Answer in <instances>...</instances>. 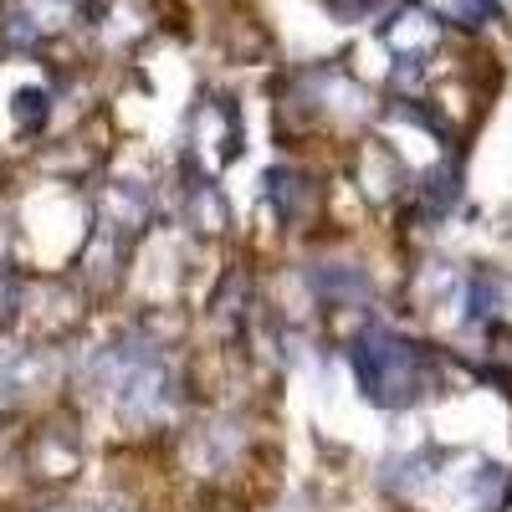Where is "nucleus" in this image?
Masks as SVG:
<instances>
[{"label":"nucleus","mask_w":512,"mask_h":512,"mask_svg":"<svg viewBox=\"0 0 512 512\" xmlns=\"http://www.w3.org/2000/svg\"><path fill=\"white\" fill-rule=\"evenodd\" d=\"M436 6H441L451 21H461V26H482L487 11H492V0H436Z\"/></svg>","instance_id":"nucleus-1"}]
</instances>
